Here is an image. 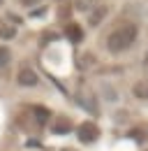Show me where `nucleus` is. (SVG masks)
I'll use <instances>...</instances> for the list:
<instances>
[{
	"mask_svg": "<svg viewBox=\"0 0 148 151\" xmlns=\"http://www.w3.org/2000/svg\"><path fill=\"white\" fill-rule=\"evenodd\" d=\"M16 86L18 88H37L39 86V75L35 72V68H30L28 63L26 65H21L16 70Z\"/></svg>",
	"mask_w": 148,
	"mask_h": 151,
	"instance_id": "nucleus-1",
	"label": "nucleus"
},
{
	"mask_svg": "<svg viewBox=\"0 0 148 151\" xmlns=\"http://www.w3.org/2000/svg\"><path fill=\"white\" fill-rule=\"evenodd\" d=\"M12 60H14V54H12L9 44L7 42H0V70H7L12 65Z\"/></svg>",
	"mask_w": 148,
	"mask_h": 151,
	"instance_id": "nucleus-5",
	"label": "nucleus"
},
{
	"mask_svg": "<svg viewBox=\"0 0 148 151\" xmlns=\"http://www.w3.org/2000/svg\"><path fill=\"white\" fill-rule=\"evenodd\" d=\"M65 35L72 40V42H79V40H81V28H79L76 23H67V28H65Z\"/></svg>",
	"mask_w": 148,
	"mask_h": 151,
	"instance_id": "nucleus-9",
	"label": "nucleus"
},
{
	"mask_svg": "<svg viewBox=\"0 0 148 151\" xmlns=\"http://www.w3.org/2000/svg\"><path fill=\"white\" fill-rule=\"evenodd\" d=\"M72 130V121L70 119H65V116H56L53 123H51V132L56 135H63V132H70Z\"/></svg>",
	"mask_w": 148,
	"mask_h": 151,
	"instance_id": "nucleus-4",
	"label": "nucleus"
},
{
	"mask_svg": "<svg viewBox=\"0 0 148 151\" xmlns=\"http://www.w3.org/2000/svg\"><path fill=\"white\" fill-rule=\"evenodd\" d=\"M30 109H33V114H35V121L39 123V126H44V123L49 121V109H44V107H39V105L30 107Z\"/></svg>",
	"mask_w": 148,
	"mask_h": 151,
	"instance_id": "nucleus-8",
	"label": "nucleus"
},
{
	"mask_svg": "<svg viewBox=\"0 0 148 151\" xmlns=\"http://www.w3.org/2000/svg\"><path fill=\"white\" fill-rule=\"evenodd\" d=\"M5 5H7V0H0V9H5Z\"/></svg>",
	"mask_w": 148,
	"mask_h": 151,
	"instance_id": "nucleus-10",
	"label": "nucleus"
},
{
	"mask_svg": "<svg viewBox=\"0 0 148 151\" xmlns=\"http://www.w3.org/2000/svg\"><path fill=\"white\" fill-rule=\"evenodd\" d=\"M95 135H97V128H95L92 123H83V126L79 128V139H81V142H92Z\"/></svg>",
	"mask_w": 148,
	"mask_h": 151,
	"instance_id": "nucleus-6",
	"label": "nucleus"
},
{
	"mask_svg": "<svg viewBox=\"0 0 148 151\" xmlns=\"http://www.w3.org/2000/svg\"><path fill=\"white\" fill-rule=\"evenodd\" d=\"M63 151H72V149H63Z\"/></svg>",
	"mask_w": 148,
	"mask_h": 151,
	"instance_id": "nucleus-11",
	"label": "nucleus"
},
{
	"mask_svg": "<svg viewBox=\"0 0 148 151\" xmlns=\"http://www.w3.org/2000/svg\"><path fill=\"white\" fill-rule=\"evenodd\" d=\"M130 40H132V30L130 28H120L113 35H109V49L111 51H120V49H125L130 44Z\"/></svg>",
	"mask_w": 148,
	"mask_h": 151,
	"instance_id": "nucleus-2",
	"label": "nucleus"
},
{
	"mask_svg": "<svg viewBox=\"0 0 148 151\" xmlns=\"http://www.w3.org/2000/svg\"><path fill=\"white\" fill-rule=\"evenodd\" d=\"M16 35H18L16 23H7V21L0 23V42H12Z\"/></svg>",
	"mask_w": 148,
	"mask_h": 151,
	"instance_id": "nucleus-3",
	"label": "nucleus"
},
{
	"mask_svg": "<svg viewBox=\"0 0 148 151\" xmlns=\"http://www.w3.org/2000/svg\"><path fill=\"white\" fill-rule=\"evenodd\" d=\"M12 2H14V7H16V9L30 12V9H37V7H42V2H44V0H12Z\"/></svg>",
	"mask_w": 148,
	"mask_h": 151,
	"instance_id": "nucleus-7",
	"label": "nucleus"
}]
</instances>
